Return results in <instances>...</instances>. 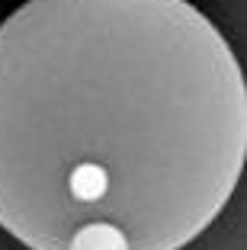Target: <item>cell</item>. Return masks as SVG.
<instances>
[{
	"label": "cell",
	"instance_id": "cell-1",
	"mask_svg": "<svg viewBox=\"0 0 247 250\" xmlns=\"http://www.w3.org/2000/svg\"><path fill=\"white\" fill-rule=\"evenodd\" d=\"M247 167V77L186 0H26L0 22V228L29 250H183Z\"/></svg>",
	"mask_w": 247,
	"mask_h": 250
}]
</instances>
